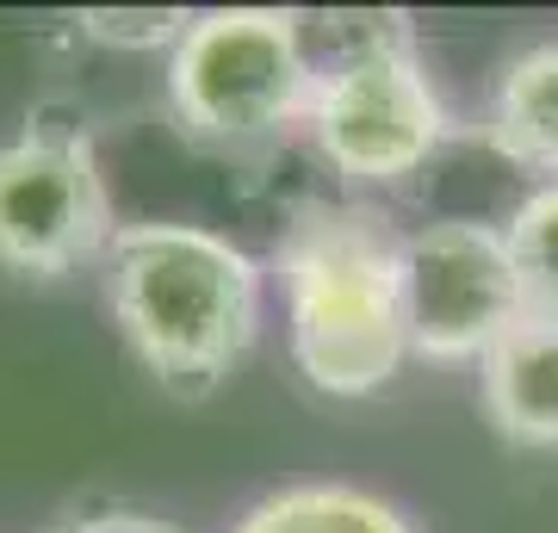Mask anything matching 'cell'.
Wrapping results in <instances>:
<instances>
[{"mask_svg": "<svg viewBox=\"0 0 558 533\" xmlns=\"http://www.w3.org/2000/svg\"><path fill=\"white\" fill-rule=\"evenodd\" d=\"M484 415L515 447H558V329L521 316L478 360Z\"/></svg>", "mask_w": 558, "mask_h": 533, "instance_id": "obj_7", "label": "cell"}, {"mask_svg": "<svg viewBox=\"0 0 558 533\" xmlns=\"http://www.w3.org/2000/svg\"><path fill=\"white\" fill-rule=\"evenodd\" d=\"M50 533H174L168 521H156V514H81V521H62V528Z\"/></svg>", "mask_w": 558, "mask_h": 533, "instance_id": "obj_12", "label": "cell"}, {"mask_svg": "<svg viewBox=\"0 0 558 533\" xmlns=\"http://www.w3.org/2000/svg\"><path fill=\"white\" fill-rule=\"evenodd\" d=\"M403 316L410 354L484 360L527 316L509 237L472 218H440L403 237Z\"/></svg>", "mask_w": 558, "mask_h": 533, "instance_id": "obj_6", "label": "cell"}, {"mask_svg": "<svg viewBox=\"0 0 558 533\" xmlns=\"http://www.w3.org/2000/svg\"><path fill=\"white\" fill-rule=\"evenodd\" d=\"M502 237H509V261H515L527 316L558 329V180L521 198V211L509 218Z\"/></svg>", "mask_w": 558, "mask_h": 533, "instance_id": "obj_10", "label": "cell"}, {"mask_svg": "<svg viewBox=\"0 0 558 533\" xmlns=\"http://www.w3.org/2000/svg\"><path fill=\"white\" fill-rule=\"evenodd\" d=\"M317 69L299 20L274 7H218L186 25L168 57V99L205 143H255L304 119Z\"/></svg>", "mask_w": 558, "mask_h": 533, "instance_id": "obj_3", "label": "cell"}, {"mask_svg": "<svg viewBox=\"0 0 558 533\" xmlns=\"http://www.w3.org/2000/svg\"><path fill=\"white\" fill-rule=\"evenodd\" d=\"M236 533H416L391 502L354 484H299L279 490L236 521Z\"/></svg>", "mask_w": 558, "mask_h": 533, "instance_id": "obj_9", "label": "cell"}, {"mask_svg": "<svg viewBox=\"0 0 558 533\" xmlns=\"http://www.w3.org/2000/svg\"><path fill=\"white\" fill-rule=\"evenodd\" d=\"M490 143L546 186L558 180V44L521 50L490 94Z\"/></svg>", "mask_w": 558, "mask_h": 533, "instance_id": "obj_8", "label": "cell"}, {"mask_svg": "<svg viewBox=\"0 0 558 533\" xmlns=\"http://www.w3.org/2000/svg\"><path fill=\"white\" fill-rule=\"evenodd\" d=\"M106 298L168 391H211L255 341L260 274L199 223H124L106 242Z\"/></svg>", "mask_w": 558, "mask_h": 533, "instance_id": "obj_2", "label": "cell"}, {"mask_svg": "<svg viewBox=\"0 0 558 533\" xmlns=\"http://www.w3.org/2000/svg\"><path fill=\"white\" fill-rule=\"evenodd\" d=\"M186 13L180 7H137V13H119V7H94V13H81V32L94 44H112V50H156L168 44L174 50L186 38Z\"/></svg>", "mask_w": 558, "mask_h": 533, "instance_id": "obj_11", "label": "cell"}, {"mask_svg": "<svg viewBox=\"0 0 558 533\" xmlns=\"http://www.w3.org/2000/svg\"><path fill=\"white\" fill-rule=\"evenodd\" d=\"M304 119L323 161L348 180L416 174L447 137V106L403 38H373L348 50L329 75H317Z\"/></svg>", "mask_w": 558, "mask_h": 533, "instance_id": "obj_4", "label": "cell"}, {"mask_svg": "<svg viewBox=\"0 0 558 533\" xmlns=\"http://www.w3.org/2000/svg\"><path fill=\"white\" fill-rule=\"evenodd\" d=\"M119 237L94 143L81 131L32 124L0 143V267L25 279L75 274Z\"/></svg>", "mask_w": 558, "mask_h": 533, "instance_id": "obj_5", "label": "cell"}, {"mask_svg": "<svg viewBox=\"0 0 558 533\" xmlns=\"http://www.w3.org/2000/svg\"><path fill=\"white\" fill-rule=\"evenodd\" d=\"M292 360L323 397H366L410 360L403 237L366 205H304L279 237Z\"/></svg>", "mask_w": 558, "mask_h": 533, "instance_id": "obj_1", "label": "cell"}]
</instances>
